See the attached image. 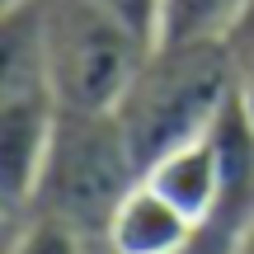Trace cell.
I'll list each match as a JSON object with an SVG mask.
<instances>
[{"label":"cell","instance_id":"obj_2","mask_svg":"<svg viewBox=\"0 0 254 254\" xmlns=\"http://www.w3.org/2000/svg\"><path fill=\"white\" fill-rule=\"evenodd\" d=\"M33 9L62 113H113L155 43L99 0H33Z\"/></svg>","mask_w":254,"mask_h":254},{"label":"cell","instance_id":"obj_9","mask_svg":"<svg viewBox=\"0 0 254 254\" xmlns=\"http://www.w3.org/2000/svg\"><path fill=\"white\" fill-rule=\"evenodd\" d=\"M226 52H231L236 104H240V113H245V123L254 127V5H250V14L236 24V33L226 38Z\"/></svg>","mask_w":254,"mask_h":254},{"label":"cell","instance_id":"obj_3","mask_svg":"<svg viewBox=\"0 0 254 254\" xmlns=\"http://www.w3.org/2000/svg\"><path fill=\"white\" fill-rule=\"evenodd\" d=\"M136 179L141 170L113 113H62L47 141L28 212L57 217L80 236H90L94 245H104V226Z\"/></svg>","mask_w":254,"mask_h":254},{"label":"cell","instance_id":"obj_10","mask_svg":"<svg viewBox=\"0 0 254 254\" xmlns=\"http://www.w3.org/2000/svg\"><path fill=\"white\" fill-rule=\"evenodd\" d=\"M250 217H254V212H221V217L212 221V226L202 231L189 250H179V254H231V245H236V236H240V226H245Z\"/></svg>","mask_w":254,"mask_h":254},{"label":"cell","instance_id":"obj_6","mask_svg":"<svg viewBox=\"0 0 254 254\" xmlns=\"http://www.w3.org/2000/svg\"><path fill=\"white\" fill-rule=\"evenodd\" d=\"M207 226L184 217L165 193H155L146 179H136L104 226V254H179Z\"/></svg>","mask_w":254,"mask_h":254},{"label":"cell","instance_id":"obj_5","mask_svg":"<svg viewBox=\"0 0 254 254\" xmlns=\"http://www.w3.org/2000/svg\"><path fill=\"white\" fill-rule=\"evenodd\" d=\"M141 179L155 193H165L198 226H212L221 212H254L245 202H236V193H231V165H226L217 127L184 141V146H174V151H165L155 165H146Z\"/></svg>","mask_w":254,"mask_h":254},{"label":"cell","instance_id":"obj_12","mask_svg":"<svg viewBox=\"0 0 254 254\" xmlns=\"http://www.w3.org/2000/svg\"><path fill=\"white\" fill-rule=\"evenodd\" d=\"M231 254H254V217L240 226V236H236V245H231Z\"/></svg>","mask_w":254,"mask_h":254},{"label":"cell","instance_id":"obj_7","mask_svg":"<svg viewBox=\"0 0 254 254\" xmlns=\"http://www.w3.org/2000/svg\"><path fill=\"white\" fill-rule=\"evenodd\" d=\"M254 0H160L155 9V47L184 43H226Z\"/></svg>","mask_w":254,"mask_h":254},{"label":"cell","instance_id":"obj_1","mask_svg":"<svg viewBox=\"0 0 254 254\" xmlns=\"http://www.w3.org/2000/svg\"><path fill=\"white\" fill-rule=\"evenodd\" d=\"M236 99L226 43H184V47H151L136 80L118 99V118L136 170L155 165L165 151L212 132Z\"/></svg>","mask_w":254,"mask_h":254},{"label":"cell","instance_id":"obj_11","mask_svg":"<svg viewBox=\"0 0 254 254\" xmlns=\"http://www.w3.org/2000/svg\"><path fill=\"white\" fill-rule=\"evenodd\" d=\"M99 5L113 9L118 19H127L132 28H141V33L155 43V9H160V0H99Z\"/></svg>","mask_w":254,"mask_h":254},{"label":"cell","instance_id":"obj_8","mask_svg":"<svg viewBox=\"0 0 254 254\" xmlns=\"http://www.w3.org/2000/svg\"><path fill=\"white\" fill-rule=\"evenodd\" d=\"M9 254H94V240L80 236L75 226H66V221H57V217L28 212V217L14 221Z\"/></svg>","mask_w":254,"mask_h":254},{"label":"cell","instance_id":"obj_4","mask_svg":"<svg viewBox=\"0 0 254 254\" xmlns=\"http://www.w3.org/2000/svg\"><path fill=\"white\" fill-rule=\"evenodd\" d=\"M57 118H62V104H57L47 66H43L38 9L33 0L9 5L5 24H0V174H5L9 221H19L28 212Z\"/></svg>","mask_w":254,"mask_h":254}]
</instances>
